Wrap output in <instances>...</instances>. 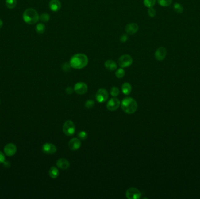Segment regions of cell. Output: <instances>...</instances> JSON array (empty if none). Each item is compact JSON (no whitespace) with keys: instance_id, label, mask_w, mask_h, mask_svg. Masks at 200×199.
<instances>
[{"instance_id":"6da1fadb","label":"cell","mask_w":200,"mask_h":199,"mask_svg":"<svg viewBox=\"0 0 200 199\" xmlns=\"http://www.w3.org/2000/svg\"><path fill=\"white\" fill-rule=\"evenodd\" d=\"M87 56L83 53H77L72 56L70 60V64L73 69H80L87 66Z\"/></svg>"},{"instance_id":"7a4b0ae2","label":"cell","mask_w":200,"mask_h":199,"mask_svg":"<svg viewBox=\"0 0 200 199\" xmlns=\"http://www.w3.org/2000/svg\"><path fill=\"white\" fill-rule=\"evenodd\" d=\"M121 107L126 113L133 114L138 109V103L132 98H125L121 102Z\"/></svg>"},{"instance_id":"3957f363","label":"cell","mask_w":200,"mask_h":199,"mask_svg":"<svg viewBox=\"0 0 200 199\" xmlns=\"http://www.w3.org/2000/svg\"><path fill=\"white\" fill-rule=\"evenodd\" d=\"M23 19L26 24L33 25L37 23L39 20V15L38 12L33 8H28L23 13Z\"/></svg>"},{"instance_id":"277c9868","label":"cell","mask_w":200,"mask_h":199,"mask_svg":"<svg viewBox=\"0 0 200 199\" xmlns=\"http://www.w3.org/2000/svg\"><path fill=\"white\" fill-rule=\"evenodd\" d=\"M63 131L66 136H73L75 134V125L74 123L71 120L66 121L63 125Z\"/></svg>"},{"instance_id":"5b68a950","label":"cell","mask_w":200,"mask_h":199,"mask_svg":"<svg viewBox=\"0 0 200 199\" xmlns=\"http://www.w3.org/2000/svg\"><path fill=\"white\" fill-rule=\"evenodd\" d=\"M133 63V58L129 54H123L118 59V64L121 68H126L131 66Z\"/></svg>"},{"instance_id":"8992f818","label":"cell","mask_w":200,"mask_h":199,"mask_svg":"<svg viewBox=\"0 0 200 199\" xmlns=\"http://www.w3.org/2000/svg\"><path fill=\"white\" fill-rule=\"evenodd\" d=\"M126 196L129 199H139L141 197V193L138 189L131 187L126 190Z\"/></svg>"},{"instance_id":"52a82bcc","label":"cell","mask_w":200,"mask_h":199,"mask_svg":"<svg viewBox=\"0 0 200 199\" xmlns=\"http://www.w3.org/2000/svg\"><path fill=\"white\" fill-rule=\"evenodd\" d=\"M96 100L99 103H104L108 98V92L105 89H100L95 94Z\"/></svg>"},{"instance_id":"ba28073f","label":"cell","mask_w":200,"mask_h":199,"mask_svg":"<svg viewBox=\"0 0 200 199\" xmlns=\"http://www.w3.org/2000/svg\"><path fill=\"white\" fill-rule=\"evenodd\" d=\"M120 100L116 98H113L109 100L106 104V108L110 111H115L119 108Z\"/></svg>"},{"instance_id":"9c48e42d","label":"cell","mask_w":200,"mask_h":199,"mask_svg":"<svg viewBox=\"0 0 200 199\" xmlns=\"http://www.w3.org/2000/svg\"><path fill=\"white\" fill-rule=\"evenodd\" d=\"M88 87L86 84L83 82L76 83L74 87V91L79 95H84L87 92Z\"/></svg>"},{"instance_id":"30bf717a","label":"cell","mask_w":200,"mask_h":199,"mask_svg":"<svg viewBox=\"0 0 200 199\" xmlns=\"http://www.w3.org/2000/svg\"><path fill=\"white\" fill-rule=\"evenodd\" d=\"M167 54L166 49L163 46L159 47L157 49L155 53V57L157 61H163L165 59Z\"/></svg>"},{"instance_id":"8fae6325","label":"cell","mask_w":200,"mask_h":199,"mask_svg":"<svg viewBox=\"0 0 200 199\" xmlns=\"http://www.w3.org/2000/svg\"><path fill=\"white\" fill-rule=\"evenodd\" d=\"M4 153L8 156H14L17 151L16 145L13 143H8L4 147Z\"/></svg>"},{"instance_id":"7c38bea8","label":"cell","mask_w":200,"mask_h":199,"mask_svg":"<svg viewBox=\"0 0 200 199\" xmlns=\"http://www.w3.org/2000/svg\"><path fill=\"white\" fill-rule=\"evenodd\" d=\"M42 151L44 154H53L56 152L57 148L54 144L50 143H46L43 145Z\"/></svg>"},{"instance_id":"4fadbf2b","label":"cell","mask_w":200,"mask_h":199,"mask_svg":"<svg viewBox=\"0 0 200 199\" xmlns=\"http://www.w3.org/2000/svg\"><path fill=\"white\" fill-rule=\"evenodd\" d=\"M139 30V26L136 23H131L126 26L125 31L128 35H134Z\"/></svg>"},{"instance_id":"5bb4252c","label":"cell","mask_w":200,"mask_h":199,"mask_svg":"<svg viewBox=\"0 0 200 199\" xmlns=\"http://www.w3.org/2000/svg\"><path fill=\"white\" fill-rule=\"evenodd\" d=\"M81 141L79 138H73L69 141V147L71 150L75 151L79 149L81 147Z\"/></svg>"},{"instance_id":"9a60e30c","label":"cell","mask_w":200,"mask_h":199,"mask_svg":"<svg viewBox=\"0 0 200 199\" xmlns=\"http://www.w3.org/2000/svg\"><path fill=\"white\" fill-rule=\"evenodd\" d=\"M49 6L52 11L57 12L60 9L62 4L59 0H50Z\"/></svg>"},{"instance_id":"2e32d148","label":"cell","mask_w":200,"mask_h":199,"mask_svg":"<svg viewBox=\"0 0 200 199\" xmlns=\"http://www.w3.org/2000/svg\"><path fill=\"white\" fill-rule=\"evenodd\" d=\"M57 167L61 169L66 170L70 167V163L69 161L64 158L59 159L56 162Z\"/></svg>"},{"instance_id":"e0dca14e","label":"cell","mask_w":200,"mask_h":199,"mask_svg":"<svg viewBox=\"0 0 200 199\" xmlns=\"http://www.w3.org/2000/svg\"><path fill=\"white\" fill-rule=\"evenodd\" d=\"M105 67L108 70L113 71H115V69H117V64L113 60H108L104 63Z\"/></svg>"},{"instance_id":"ac0fdd59","label":"cell","mask_w":200,"mask_h":199,"mask_svg":"<svg viewBox=\"0 0 200 199\" xmlns=\"http://www.w3.org/2000/svg\"><path fill=\"white\" fill-rule=\"evenodd\" d=\"M122 91L125 95H129L132 91L131 85L128 82L124 83L122 85Z\"/></svg>"},{"instance_id":"d6986e66","label":"cell","mask_w":200,"mask_h":199,"mask_svg":"<svg viewBox=\"0 0 200 199\" xmlns=\"http://www.w3.org/2000/svg\"><path fill=\"white\" fill-rule=\"evenodd\" d=\"M49 174L50 178H52L53 179H56L58 177L59 174L58 169L56 167H52L49 169Z\"/></svg>"},{"instance_id":"ffe728a7","label":"cell","mask_w":200,"mask_h":199,"mask_svg":"<svg viewBox=\"0 0 200 199\" xmlns=\"http://www.w3.org/2000/svg\"><path fill=\"white\" fill-rule=\"evenodd\" d=\"M6 6L9 9H13L17 4V0H6Z\"/></svg>"},{"instance_id":"44dd1931","label":"cell","mask_w":200,"mask_h":199,"mask_svg":"<svg viewBox=\"0 0 200 199\" xmlns=\"http://www.w3.org/2000/svg\"><path fill=\"white\" fill-rule=\"evenodd\" d=\"M45 29H46L45 25L42 23H39L36 26V32L38 34H43L45 32Z\"/></svg>"},{"instance_id":"7402d4cb","label":"cell","mask_w":200,"mask_h":199,"mask_svg":"<svg viewBox=\"0 0 200 199\" xmlns=\"http://www.w3.org/2000/svg\"><path fill=\"white\" fill-rule=\"evenodd\" d=\"M173 9L175 13H183L184 11L183 6H182V5L180 3H175L173 6Z\"/></svg>"},{"instance_id":"603a6c76","label":"cell","mask_w":200,"mask_h":199,"mask_svg":"<svg viewBox=\"0 0 200 199\" xmlns=\"http://www.w3.org/2000/svg\"><path fill=\"white\" fill-rule=\"evenodd\" d=\"M158 4L163 7L169 6L172 3V0H157Z\"/></svg>"},{"instance_id":"cb8c5ba5","label":"cell","mask_w":200,"mask_h":199,"mask_svg":"<svg viewBox=\"0 0 200 199\" xmlns=\"http://www.w3.org/2000/svg\"><path fill=\"white\" fill-rule=\"evenodd\" d=\"M39 19L43 22H47L50 20V15L48 13H43L39 16Z\"/></svg>"},{"instance_id":"d4e9b609","label":"cell","mask_w":200,"mask_h":199,"mask_svg":"<svg viewBox=\"0 0 200 199\" xmlns=\"http://www.w3.org/2000/svg\"><path fill=\"white\" fill-rule=\"evenodd\" d=\"M156 0H144V5L148 8H152L155 5Z\"/></svg>"},{"instance_id":"484cf974","label":"cell","mask_w":200,"mask_h":199,"mask_svg":"<svg viewBox=\"0 0 200 199\" xmlns=\"http://www.w3.org/2000/svg\"><path fill=\"white\" fill-rule=\"evenodd\" d=\"M125 71L123 68L118 69L115 72V75L118 78H122L125 76Z\"/></svg>"},{"instance_id":"4316f807","label":"cell","mask_w":200,"mask_h":199,"mask_svg":"<svg viewBox=\"0 0 200 199\" xmlns=\"http://www.w3.org/2000/svg\"><path fill=\"white\" fill-rule=\"evenodd\" d=\"M110 93L113 97H117L119 94V89L116 87H113L111 89Z\"/></svg>"},{"instance_id":"83f0119b","label":"cell","mask_w":200,"mask_h":199,"mask_svg":"<svg viewBox=\"0 0 200 199\" xmlns=\"http://www.w3.org/2000/svg\"><path fill=\"white\" fill-rule=\"evenodd\" d=\"M87 137L88 136L87 133L85 132V131H80V132L78 133V137H79L80 140H86V139L87 138Z\"/></svg>"},{"instance_id":"f1b7e54d","label":"cell","mask_w":200,"mask_h":199,"mask_svg":"<svg viewBox=\"0 0 200 199\" xmlns=\"http://www.w3.org/2000/svg\"><path fill=\"white\" fill-rule=\"evenodd\" d=\"M94 104H95V102L93 100H87L85 103V106L88 109H91V108L93 107Z\"/></svg>"},{"instance_id":"f546056e","label":"cell","mask_w":200,"mask_h":199,"mask_svg":"<svg viewBox=\"0 0 200 199\" xmlns=\"http://www.w3.org/2000/svg\"><path fill=\"white\" fill-rule=\"evenodd\" d=\"M148 13L149 15V16L150 17H155L156 15V10L153 8V7H152V8H149L148 11Z\"/></svg>"},{"instance_id":"4dcf8cb0","label":"cell","mask_w":200,"mask_h":199,"mask_svg":"<svg viewBox=\"0 0 200 199\" xmlns=\"http://www.w3.org/2000/svg\"><path fill=\"white\" fill-rule=\"evenodd\" d=\"M71 66L70 64V62L67 63V62H64L62 64V69L65 71V72H68L70 71V68H71Z\"/></svg>"},{"instance_id":"1f68e13d","label":"cell","mask_w":200,"mask_h":199,"mask_svg":"<svg viewBox=\"0 0 200 199\" xmlns=\"http://www.w3.org/2000/svg\"><path fill=\"white\" fill-rule=\"evenodd\" d=\"M128 40V36L126 34H123L120 37V41L122 43H125Z\"/></svg>"},{"instance_id":"d6a6232c","label":"cell","mask_w":200,"mask_h":199,"mask_svg":"<svg viewBox=\"0 0 200 199\" xmlns=\"http://www.w3.org/2000/svg\"><path fill=\"white\" fill-rule=\"evenodd\" d=\"M5 161H6V158L4 154H3V152L0 151V163H2Z\"/></svg>"},{"instance_id":"836d02e7","label":"cell","mask_w":200,"mask_h":199,"mask_svg":"<svg viewBox=\"0 0 200 199\" xmlns=\"http://www.w3.org/2000/svg\"><path fill=\"white\" fill-rule=\"evenodd\" d=\"M66 93L69 95L72 94L73 92V89L71 87H69L66 89Z\"/></svg>"},{"instance_id":"e575fe53","label":"cell","mask_w":200,"mask_h":199,"mask_svg":"<svg viewBox=\"0 0 200 199\" xmlns=\"http://www.w3.org/2000/svg\"><path fill=\"white\" fill-rule=\"evenodd\" d=\"M2 163H4V166L5 167H7V168H8V167H10V163H9L8 162H6V161H4V162H3Z\"/></svg>"},{"instance_id":"d590c367","label":"cell","mask_w":200,"mask_h":199,"mask_svg":"<svg viewBox=\"0 0 200 199\" xmlns=\"http://www.w3.org/2000/svg\"><path fill=\"white\" fill-rule=\"evenodd\" d=\"M2 26H3V22L1 19H0V29L2 27Z\"/></svg>"},{"instance_id":"8d00e7d4","label":"cell","mask_w":200,"mask_h":199,"mask_svg":"<svg viewBox=\"0 0 200 199\" xmlns=\"http://www.w3.org/2000/svg\"><path fill=\"white\" fill-rule=\"evenodd\" d=\"M0 103H1V101H0Z\"/></svg>"}]
</instances>
